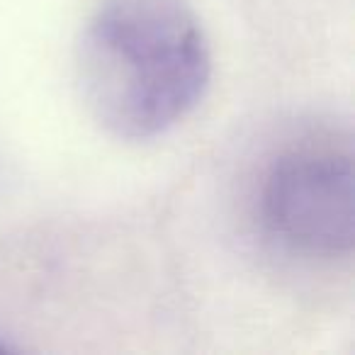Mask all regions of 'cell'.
Wrapping results in <instances>:
<instances>
[{
    "instance_id": "1",
    "label": "cell",
    "mask_w": 355,
    "mask_h": 355,
    "mask_svg": "<svg viewBox=\"0 0 355 355\" xmlns=\"http://www.w3.org/2000/svg\"><path fill=\"white\" fill-rule=\"evenodd\" d=\"M212 51L185 0H103L76 42V83L112 137L144 141L183 122L209 88Z\"/></svg>"
},
{
    "instance_id": "2",
    "label": "cell",
    "mask_w": 355,
    "mask_h": 355,
    "mask_svg": "<svg viewBox=\"0 0 355 355\" xmlns=\"http://www.w3.org/2000/svg\"><path fill=\"white\" fill-rule=\"evenodd\" d=\"M266 229L311 256L350 253L355 239L353 161L334 148H300L270 166L261 190Z\"/></svg>"
},
{
    "instance_id": "3",
    "label": "cell",
    "mask_w": 355,
    "mask_h": 355,
    "mask_svg": "<svg viewBox=\"0 0 355 355\" xmlns=\"http://www.w3.org/2000/svg\"><path fill=\"white\" fill-rule=\"evenodd\" d=\"M3 350H12V345L8 343V340H3V338H0V353H3Z\"/></svg>"
}]
</instances>
